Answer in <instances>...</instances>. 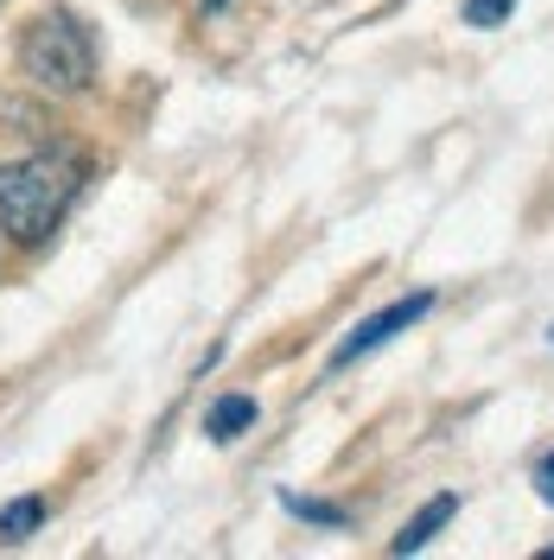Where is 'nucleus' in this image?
<instances>
[{"label":"nucleus","instance_id":"nucleus-1","mask_svg":"<svg viewBox=\"0 0 554 560\" xmlns=\"http://www.w3.org/2000/svg\"><path fill=\"white\" fill-rule=\"evenodd\" d=\"M83 178H90V160L65 153V147H45V153L0 166V230L20 248H38L65 223V210L77 205Z\"/></svg>","mask_w":554,"mask_h":560},{"label":"nucleus","instance_id":"nucleus-7","mask_svg":"<svg viewBox=\"0 0 554 560\" xmlns=\"http://www.w3.org/2000/svg\"><path fill=\"white\" fill-rule=\"evenodd\" d=\"M280 503H287V516H300V523H319V528H345V523H350L338 503H319V497H293V490H287Z\"/></svg>","mask_w":554,"mask_h":560},{"label":"nucleus","instance_id":"nucleus-5","mask_svg":"<svg viewBox=\"0 0 554 560\" xmlns=\"http://www.w3.org/2000/svg\"><path fill=\"white\" fill-rule=\"evenodd\" d=\"M249 427H255V395H223V401H210L205 415V433L217 446H230V440H243Z\"/></svg>","mask_w":554,"mask_h":560},{"label":"nucleus","instance_id":"nucleus-10","mask_svg":"<svg viewBox=\"0 0 554 560\" xmlns=\"http://www.w3.org/2000/svg\"><path fill=\"white\" fill-rule=\"evenodd\" d=\"M205 7H210V13H217V7H223V0H205Z\"/></svg>","mask_w":554,"mask_h":560},{"label":"nucleus","instance_id":"nucleus-6","mask_svg":"<svg viewBox=\"0 0 554 560\" xmlns=\"http://www.w3.org/2000/svg\"><path fill=\"white\" fill-rule=\"evenodd\" d=\"M38 523H45V503H38V497H13V503L0 510V541H26Z\"/></svg>","mask_w":554,"mask_h":560},{"label":"nucleus","instance_id":"nucleus-3","mask_svg":"<svg viewBox=\"0 0 554 560\" xmlns=\"http://www.w3.org/2000/svg\"><path fill=\"white\" fill-rule=\"evenodd\" d=\"M434 313V293H408V300H395V306H382V313H370L357 331H350L345 345L332 350V370H350L357 357H370V350H382L395 331H408V325H420V318Z\"/></svg>","mask_w":554,"mask_h":560},{"label":"nucleus","instance_id":"nucleus-4","mask_svg":"<svg viewBox=\"0 0 554 560\" xmlns=\"http://www.w3.org/2000/svg\"><path fill=\"white\" fill-rule=\"evenodd\" d=\"M452 516H459V497H452V490H447V497H434V503H420V516L402 528L395 541H389V555H420V548H427V541L452 523Z\"/></svg>","mask_w":554,"mask_h":560},{"label":"nucleus","instance_id":"nucleus-8","mask_svg":"<svg viewBox=\"0 0 554 560\" xmlns=\"http://www.w3.org/2000/svg\"><path fill=\"white\" fill-rule=\"evenodd\" d=\"M510 13H517V0H465V26H478V33L504 26Z\"/></svg>","mask_w":554,"mask_h":560},{"label":"nucleus","instance_id":"nucleus-9","mask_svg":"<svg viewBox=\"0 0 554 560\" xmlns=\"http://www.w3.org/2000/svg\"><path fill=\"white\" fill-rule=\"evenodd\" d=\"M535 497L554 510V453H542V465H535Z\"/></svg>","mask_w":554,"mask_h":560},{"label":"nucleus","instance_id":"nucleus-2","mask_svg":"<svg viewBox=\"0 0 554 560\" xmlns=\"http://www.w3.org/2000/svg\"><path fill=\"white\" fill-rule=\"evenodd\" d=\"M20 70L45 96H83L90 77H96V45L70 13H38L20 38Z\"/></svg>","mask_w":554,"mask_h":560},{"label":"nucleus","instance_id":"nucleus-11","mask_svg":"<svg viewBox=\"0 0 554 560\" xmlns=\"http://www.w3.org/2000/svg\"><path fill=\"white\" fill-rule=\"evenodd\" d=\"M549 338H554V325H549Z\"/></svg>","mask_w":554,"mask_h":560}]
</instances>
